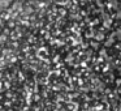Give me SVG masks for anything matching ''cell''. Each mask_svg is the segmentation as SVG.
<instances>
[{
    "label": "cell",
    "instance_id": "6da1fadb",
    "mask_svg": "<svg viewBox=\"0 0 121 111\" xmlns=\"http://www.w3.org/2000/svg\"><path fill=\"white\" fill-rule=\"evenodd\" d=\"M117 18H121V11H120V12H118V13H117Z\"/></svg>",
    "mask_w": 121,
    "mask_h": 111
},
{
    "label": "cell",
    "instance_id": "7a4b0ae2",
    "mask_svg": "<svg viewBox=\"0 0 121 111\" xmlns=\"http://www.w3.org/2000/svg\"><path fill=\"white\" fill-rule=\"evenodd\" d=\"M1 12H3V7L0 5V13H1Z\"/></svg>",
    "mask_w": 121,
    "mask_h": 111
}]
</instances>
